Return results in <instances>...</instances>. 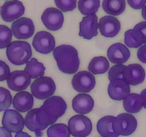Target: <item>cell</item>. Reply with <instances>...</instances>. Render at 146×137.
<instances>
[{
	"label": "cell",
	"mask_w": 146,
	"mask_h": 137,
	"mask_svg": "<svg viewBox=\"0 0 146 137\" xmlns=\"http://www.w3.org/2000/svg\"><path fill=\"white\" fill-rule=\"evenodd\" d=\"M32 56L30 44L27 41H14L7 48V57L14 65L27 64Z\"/></svg>",
	"instance_id": "3957f363"
},
{
	"label": "cell",
	"mask_w": 146,
	"mask_h": 137,
	"mask_svg": "<svg viewBox=\"0 0 146 137\" xmlns=\"http://www.w3.org/2000/svg\"><path fill=\"white\" fill-rule=\"evenodd\" d=\"M31 78L27 72L21 70L14 71L10 74L7 81V85L14 91H24L31 84Z\"/></svg>",
	"instance_id": "4fadbf2b"
},
{
	"label": "cell",
	"mask_w": 146,
	"mask_h": 137,
	"mask_svg": "<svg viewBox=\"0 0 146 137\" xmlns=\"http://www.w3.org/2000/svg\"><path fill=\"white\" fill-rule=\"evenodd\" d=\"M10 74L9 67L4 61L0 60V81L8 79Z\"/></svg>",
	"instance_id": "e575fe53"
},
{
	"label": "cell",
	"mask_w": 146,
	"mask_h": 137,
	"mask_svg": "<svg viewBox=\"0 0 146 137\" xmlns=\"http://www.w3.org/2000/svg\"><path fill=\"white\" fill-rule=\"evenodd\" d=\"M12 35L11 29L5 25H0V49L7 48L11 44Z\"/></svg>",
	"instance_id": "f1b7e54d"
},
{
	"label": "cell",
	"mask_w": 146,
	"mask_h": 137,
	"mask_svg": "<svg viewBox=\"0 0 146 137\" xmlns=\"http://www.w3.org/2000/svg\"><path fill=\"white\" fill-rule=\"evenodd\" d=\"M107 56L113 64H123L131 57V51L126 46L121 43H115L108 48Z\"/></svg>",
	"instance_id": "e0dca14e"
},
{
	"label": "cell",
	"mask_w": 146,
	"mask_h": 137,
	"mask_svg": "<svg viewBox=\"0 0 146 137\" xmlns=\"http://www.w3.org/2000/svg\"><path fill=\"white\" fill-rule=\"evenodd\" d=\"M1 124L3 127L12 133L21 132L24 128V119L21 114L14 109H8L5 111L3 115Z\"/></svg>",
	"instance_id": "30bf717a"
},
{
	"label": "cell",
	"mask_w": 146,
	"mask_h": 137,
	"mask_svg": "<svg viewBox=\"0 0 146 137\" xmlns=\"http://www.w3.org/2000/svg\"><path fill=\"white\" fill-rule=\"evenodd\" d=\"M41 21L48 30L57 31L63 27L64 21V14L62 11L54 7H49L43 12Z\"/></svg>",
	"instance_id": "8fae6325"
},
{
	"label": "cell",
	"mask_w": 146,
	"mask_h": 137,
	"mask_svg": "<svg viewBox=\"0 0 146 137\" xmlns=\"http://www.w3.org/2000/svg\"><path fill=\"white\" fill-rule=\"evenodd\" d=\"M56 86L54 80L48 76H43L34 80L31 84V91L32 96L40 100H44L52 96L55 93Z\"/></svg>",
	"instance_id": "277c9868"
},
{
	"label": "cell",
	"mask_w": 146,
	"mask_h": 137,
	"mask_svg": "<svg viewBox=\"0 0 146 137\" xmlns=\"http://www.w3.org/2000/svg\"><path fill=\"white\" fill-rule=\"evenodd\" d=\"M34 97L28 91H21L14 96L13 106L17 111L24 113L29 111L34 106Z\"/></svg>",
	"instance_id": "ffe728a7"
},
{
	"label": "cell",
	"mask_w": 146,
	"mask_h": 137,
	"mask_svg": "<svg viewBox=\"0 0 146 137\" xmlns=\"http://www.w3.org/2000/svg\"><path fill=\"white\" fill-rule=\"evenodd\" d=\"M115 117L106 116L102 117L97 123V131L102 137H118L119 135L114 131L113 121Z\"/></svg>",
	"instance_id": "44dd1931"
},
{
	"label": "cell",
	"mask_w": 146,
	"mask_h": 137,
	"mask_svg": "<svg viewBox=\"0 0 146 137\" xmlns=\"http://www.w3.org/2000/svg\"><path fill=\"white\" fill-rule=\"evenodd\" d=\"M73 109L80 115L91 112L94 107V101L92 97L86 94H80L76 96L72 101Z\"/></svg>",
	"instance_id": "d6986e66"
},
{
	"label": "cell",
	"mask_w": 146,
	"mask_h": 137,
	"mask_svg": "<svg viewBox=\"0 0 146 137\" xmlns=\"http://www.w3.org/2000/svg\"><path fill=\"white\" fill-rule=\"evenodd\" d=\"M103 9L106 13L113 16L121 15L125 11V0H104L102 2Z\"/></svg>",
	"instance_id": "cb8c5ba5"
},
{
	"label": "cell",
	"mask_w": 146,
	"mask_h": 137,
	"mask_svg": "<svg viewBox=\"0 0 146 137\" xmlns=\"http://www.w3.org/2000/svg\"><path fill=\"white\" fill-rule=\"evenodd\" d=\"M138 121L133 115L123 113L115 117L113 121V129L119 136H128L135 132Z\"/></svg>",
	"instance_id": "8992f818"
},
{
	"label": "cell",
	"mask_w": 146,
	"mask_h": 137,
	"mask_svg": "<svg viewBox=\"0 0 146 137\" xmlns=\"http://www.w3.org/2000/svg\"><path fill=\"white\" fill-rule=\"evenodd\" d=\"M35 31L34 22L27 17H21L11 24V31L18 39H27L34 35Z\"/></svg>",
	"instance_id": "9c48e42d"
},
{
	"label": "cell",
	"mask_w": 146,
	"mask_h": 137,
	"mask_svg": "<svg viewBox=\"0 0 146 137\" xmlns=\"http://www.w3.org/2000/svg\"><path fill=\"white\" fill-rule=\"evenodd\" d=\"M67 105L64 98L58 96H54L45 101L38 109L36 118L38 123L44 128L54 125L58 118L64 116Z\"/></svg>",
	"instance_id": "6da1fadb"
},
{
	"label": "cell",
	"mask_w": 146,
	"mask_h": 137,
	"mask_svg": "<svg viewBox=\"0 0 146 137\" xmlns=\"http://www.w3.org/2000/svg\"><path fill=\"white\" fill-rule=\"evenodd\" d=\"M98 17L96 14L86 16L79 24V36L90 40L98 35Z\"/></svg>",
	"instance_id": "9a60e30c"
},
{
	"label": "cell",
	"mask_w": 146,
	"mask_h": 137,
	"mask_svg": "<svg viewBox=\"0 0 146 137\" xmlns=\"http://www.w3.org/2000/svg\"><path fill=\"white\" fill-rule=\"evenodd\" d=\"M125 67H126L123 64H116L113 66L108 71V79L110 81L118 78H123V73Z\"/></svg>",
	"instance_id": "1f68e13d"
},
{
	"label": "cell",
	"mask_w": 146,
	"mask_h": 137,
	"mask_svg": "<svg viewBox=\"0 0 146 137\" xmlns=\"http://www.w3.org/2000/svg\"><path fill=\"white\" fill-rule=\"evenodd\" d=\"M11 103L12 96L9 91L4 87H0V112L8 110Z\"/></svg>",
	"instance_id": "f546056e"
},
{
	"label": "cell",
	"mask_w": 146,
	"mask_h": 137,
	"mask_svg": "<svg viewBox=\"0 0 146 137\" xmlns=\"http://www.w3.org/2000/svg\"><path fill=\"white\" fill-rule=\"evenodd\" d=\"M137 57L141 62L146 64V44L139 47L137 51Z\"/></svg>",
	"instance_id": "8d00e7d4"
},
{
	"label": "cell",
	"mask_w": 146,
	"mask_h": 137,
	"mask_svg": "<svg viewBox=\"0 0 146 137\" xmlns=\"http://www.w3.org/2000/svg\"><path fill=\"white\" fill-rule=\"evenodd\" d=\"M110 67L108 59L104 57H96L92 59L89 63L88 69L92 74H105L108 70Z\"/></svg>",
	"instance_id": "d4e9b609"
},
{
	"label": "cell",
	"mask_w": 146,
	"mask_h": 137,
	"mask_svg": "<svg viewBox=\"0 0 146 137\" xmlns=\"http://www.w3.org/2000/svg\"><path fill=\"white\" fill-rule=\"evenodd\" d=\"M71 84L78 92L88 93L92 91L96 86V78L89 71H81L74 76Z\"/></svg>",
	"instance_id": "ba28073f"
},
{
	"label": "cell",
	"mask_w": 146,
	"mask_h": 137,
	"mask_svg": "<svg viewBox=\"0 0 146 137\" xmlns=\"http://www.w3.org/2000/svg\"><path fill=\"white\" fill-rule=\"evenodd\" d=\"M14 137H31L29 134H28V133L24 132V131H21V132H19L17 134H16L15 136Z\"/></svg>",
	"instance_id": "f35d334b"
},
{
	"label": "cell",
	"mask_w": 146,
	"mask_h": 137,
	"mask_svg": "<svg viewBox=\"0 0 146 137\" xmlns=\"http://www.w3.org/2000/svg\"><path fill=\"white\" fill-rule=\"evenodd\" d=\"M32 45L37 52L48 54L54 50L55 39L49 32L45 31H38L34 36Z\"/></svg>",
	"instance_id": "52a82bcc"
},
{
	"label": "cell",
	"mask_w": 146,
	"mask_h": 137,
	"mask_svg": "<svg viewBox=\"0 0 146 137\" xmlns=\"http://www.w3.org/2000/svg\"><path fill=\"white\" fill-rule=\"evenodd\" d=\"M58 69L64 74H75L79 68L80 59L75 47L67 44L58 46L53 51Z\"/></svg>",
	"instance_id": "7a4b0ae2"
},
{
	"label": "cell",
	"mask_w": 146,
	"mask_h": 137,
	"mask_svg": "<svg viewBox=\"0 0 146 137\" xmlns=\"http://www.w3.org/2000/svg\"><path fill=\"white\" fill-rule=\"evenodd\" d=\"M128 4L131 7L135 9H143L146 5V0H128Z\"/></svg>",
	"instance_id": "d590c367"
},
{
	"label": "cell",
	"mask_w": 146,
	"mask_h": 137,
	"mask_svg": "<svg viewBox=\"0 0 146 137\" xmlns=\"http://www.w3.org/2000/svg\"><path fill=\"white\" fill-rule=\"evenodd\" d=\"M145 71L143 67L138 64H132L127 66L123 73V79L132 86H137L144 81Z\"/></svg>",
	"instance_id": "ac0fdd59"
},
{
	"label": "cell",
	"mask_w": 146,
	"mask_h": 137,
	"mask_svg": "<svg viewBox=\"0 0 146 137\" xmlns=\"http://www.w3.org/2000/svg\"><path fill=\"white\" fill-rule=\"evenodd\" d=\"M121 25L119 20L113 16H104L100 19L98 29L104 37L113 38L118 34Z\"/></svg>",
	"instance_id": "5bb4252c"
},
{
	"label": "cell",
	"mask_w": 146,
	"mask_h": 137,
	"mask_svg": "<svg viewBox=\"0 0 146 137\" xmlns=\"http://www.w3.org/2000/svg\"><path fill=\"white\" fill-rule=\"evenodd\" d=\"M38 109V108H34V109H31V111H29L28 114L25 116L24 123L29 130L35 133L37 137H41L43 135L42 131L45 128L42 126H41V124L38 123V120H37L36 115Z\"/></svg>",
	"instance_id": "603a6c76"
},
{
	"label": "cell",
	"mask_w": 146,
	"mask_h": 137,
	"mask_svg": "<svg viewBox=\"0 0 146 137\" xmlns=\"http://www.w3.org/2000/svg\"><path fill=\"white\" fill-rule=\"evenodd\" d=\"M68 127L74 137H87L93 130L92 122L84 115H75L68 120Z\"/></svg>",
	"instance_id": "5b68a950"
},
{
	"label": "cell",
	"mask_w": 146,
	"mask_h": 137,
	"mask_svg": "<svg viewBox=\"0 0 146 137\" xmlns=\"http://www.w3.org/2000/svg\"><path fill=\"white\" fill-rule=\"evenodd\" d=\"M25 8L21 1H7L1 7V18L6 22H11L22 17Z\"/></svg>",
	"instance_id": "7c38bea8"
},
{
	"label": "cell",
	"mask_w": 146,
	"mask_h": 137,
	"mask_svg": "<svg viewBox=\"0 0 146 137\" xmlns=\"http://www.w3.org/2000/svg\"><path fill=\"white\" fill-rule=\"evenodd\" d=\"M0 137H12L11 133L4 127H0Z\"/></svg>",
	"instance_id": "74e56055"
},
{
	"label": "cell",
	"mask_w": 146,
	"mask_h": 137,
	"mask_svg": "<svg viewBox=\"0 0 146 137\" xmlns=\"http://www.w3.org/2000/svg\"><path fill=\"white\" fill-rule=\"evenodd\" d=\"M124 42L127 47L130 48H138L141 47L142 44L136 39L133 34V30H127L124 34Z\"/></svg>",
	"instance_id": "d6a6232c"
},
{
	"label": "cell",
	"mask_w": 146,
	"mask_h": 137,
	"mask_svg": "<svg viewBox=\"0 0 146 137\" xmlns=\"http://www.w3.org/2000/svg\"><path fill=\"white\" fill-rule=\"evenodd\" d=\"M141 14H142V17L144 19L146 20V5L143 7V9H142V12H141Z\"/></svg>",
	"instance_id": "60d3db41"
},
{
	"label": "cell",
	"mask_w": 146,
	"mask_h": 137,
	"mask_svg": "<svg viewBox=\"0 0 146 137\" xmlns=\"http://www.w3.org/2000/svg\"><path fill=\"white\" fill-rule=\"evenodd\" d=\"M69 128L64 124H56L51 125L47 130L48 137H70Z\"/></svg>",
	"instance_id": "83f0119b"
},
{
	"label": "cell",
	"mask_w": 146,
	"mask_h": 137,
	"mask_svg": "<svg viewBox=\"0 0 146 137\" xmlns=\"http://www.w3.org/2000/svg\"><path fill=\"white\" fill-rule=\"evenodd\" d=\"M109 96L115 101L124 100L130 94V86L123 78H118L111 81L108 87Z\"/></svg>",
	"instance_id": "2e32d148"
},
{
	"label": "cell",
	"mask_w": 146,
	"mask_h": 137,
	"mask_svg": "<svg viewBox=\"0 0 146 137\" xmlns=\"http://www.w3.org/2000/svg\"><path fill=\"white\" fill-rule=\"evenodd\" d=\"M123 107L129 114L138 113L143 107V98L141 94L131 93L123 100Z\"/></svg>",
	"instance_id": "7402d4cb"
},
{
	"label": "cell",
	"mask_w": 146,
	"mask_h": 137,
	"mask_svg": "<svg viewBox=\"0 0 146 137\" xmlns=\"http://www.w3.org/2000/svg\"><path fill=\"white\" fill-rule=\"evenodd\" d=\"M141 95L143 97V107L146 108V88L141 91Z\"/></svg>",
	"instance_id": "ab89813d"
},
{
	"label": "cell",
	"mask_w": 146,
	"mask_h": 137,
	"mask_svg": "<svg viewBox=\"0 0 146 137\" xmlns=\"http://www.w3.org/2000/svg\"><path fill=\"white\" fill-rule=\"evenodd\" d=\"M133 34L141 44H146V21H141L134 27Z\"/></svg>",
	"instance_id": "4dcf8cb0"
},
{
	"label": "cell",
	"mask_w": 146,
	"mask_h": 137,
	"mask_svg": "<svg viewBox=\"0 0 146 137\" xmlns=\"http://www.w3.org/2000/svg\"><path fill=\"white\" fill-rule=\"evenodd\" d=\"M99 0H79L78 7L80 12L86 16L95 14L100 7Z\"/></svg>",
	"instance_id": "4316f807"
},
{
	"label": "cell",
	"mask_w": 146,
	"mask_h": 137,
	"mask_svg": "<svg viewBox=\"0 0 146 137\" xmlns=\"http://www.w3.org/2000/svg\"><path fill=\"white\" fill-rule=\"evenodd\" d=\"M24 71L27 72L32 78L43 77L45 73L46 68L44 64L38 62L36 58H32L27 63Z\"/></svg>",
	"instance_id": "484cf974"
},
{
	"label": "cell",
	"mask_w": 146,
	"mask_h": 137,
	"mask_svg": "<svg viewBox=\"0 0 146 137\" xmlns=\"http://www.w3.org/2000/svg\"><path fill=\"white\" fill-rule=\"evenodd\" d=\"M56 5L64 12L71 11L75 9L77 1L76 0H55Z\"/></svg>",
	"instance_id": "836d02e7"
}]
</instances>
